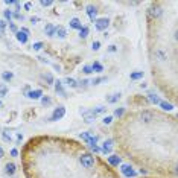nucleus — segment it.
<instances>
[{"label":"nucleus","instance_id":"f257e3e1","mask_svg":"<svg viewBox=\"0 0 178 178\" xmlns=\"http://www.w3.org/2000/svg\"><path fill=\"white\" fill-rule=\"evenodd\" d=\"M79 163H81V166H82L84 169H91V168L94 166V157H93L90 152H84V154H81V157H79Z\"/></svg>","mask_w":178,"mask_h":178},{"label":"nucleus","instance_id":"f03ea898","mask_svg":"<svg viewBox=\"0 0 178 178\" xmlns=\"http://www.w3.org/2000/svg\"><path fill=\"white\" fill-rule=\"evenodd\" d=\"M108 26H110V18H107V17L96 18V21H94V28H96V31H99V32L107 31Z\"/></svg>","mask_w":178,"mask_h":178},{"label":"nucleus","instance_id":"7ed1b4c3","mask_svg":"<svg viewBox=\"0 0 178 178\" xmlns=\"http://www.w3.org/2000/svg\"><path fill=\"white\" fill-rule=\"evenodd\" d=\"M64 116H66V108H64L62 105H59V107H56V108L53 110V113H52V116L49 117V120H50V122H56V120L62 119Z\"/></svg>","mask_w":178,"mask_h":178},{"label":"nucleus","instance_id":"20e7f679","mask_svg":"<svg viewBox=\"0 0 178 178\" xmlns=\"http://www.w3.org/2000/svg\"><path fill=\"white\" fill-rule=\"evenodd\" d=\"M120 172H122L123 177H128V178H134L137 175V172L134 171L130 165H122V166H120Z\"/></svg>","mask_w":178,"mask_h":178},{"label":"nucleus","instance_id":"39448f33","mask_svg":"<svg viewBox=\"0 0 178 178\" xmlns=\"http://www.w3.org/2000/svg\"><path fill=\"white\" fill-rule=\"evenodd\" d=\"M79 113H81V116H82V119H84L85 123H93L94 119H96V116L93 114L91 110H81Z\"/></svg>","mask_w":178,"mask_h":178},{"label":"nucleus","instance_id":"423d86ee","mask_svg":"<svg viewBox=\"0 0 178 178\" xmlns=\"http://www.w3.org/2000/svg\"><path fill=\"white\" fill-rule=\"evenodd\" d=\"M113 145H114V140L113 138H107L104 143H102V148H100V152H104L105 155L107 154H111V149H113Z\"/></svg>","mask_w":178,"mask_h":178},{"label":"nucleus","instance_id":"0eeeda50","mask_svg":"<svg viewBox=\"0 0 178 178\" xmlns=\"http://www.w3.org/2000/svg\"><path fill=\"white\" fill-rule=\"evenodd\" d=\"M140 120L143 122V123H151L152 120H154V113L152 111H142L140 113Z\"/></svg>","mask_w":178,"mask_h":178},{"label":"nucleus","instance_id":"6e6552de","mask_svg":"<svg viewBox=\"0 0 178 178\" xmlns=\"http://www.w3.org/2000/svg\"><path fill=\"white\" fill-rule=\"evenodd\" d=\"M28 99H34V100H37V99H41L43 97V91L40 89H37V90H29L26 94H25Z\"/></svg>","mask_w":178,"mask_h":178},{"label":"nucleus","instance_id":"1a4fd4ad","mask_svg":"<svg viewBox=\"0 0 178 178\" xmlns=\"http://www.w3.org/2000/svg\"><path fill=\"white\" fill-rule=\"evenodd\" d=\"M85 11H87V15H89L90 21H96V17H97V9H96V6L94 5H89L87 8H85Z\"/></svg>","mask_w":178,"mask_h":178},{"label":"nucleus","instance_id":"9d476101","mask_svg":"<svg viewBox=\"0 0 178 178\" xmlns=\"http://www.w3.org/2000/svg\"><path fill=\"white\" fill-rule=\"evenodd\" d=\"M53 87H55V93L56 94H59L61 97H67V94H66V90H64V87H62V81H55L53 82Z\"/></svg>","mask_w":178,"mask_h":178},{"label":"nucleus","instance_id":"9b49d317","mask_svg":"<svg viewBox=\"0 0 178 178\" xmlns=\"http://www.w3.org/2000/svg\"><path fill=\"white\" fill-rule=\"evenodd\" d=\"M15 171H17V166H15V163H12V161H8V163L5 165V175H8V177H12V175L15 174Z\"/></svg>","mask_w":178,"mask_h":178},{"label":"nucleus","instance_id":"f8f14e48","mask_svg":"<svg viewBox=\"0 0 178 178\" xmlns=\"http://www.w3.org/2000/svg\"><path fill=\"white\" fill-rule=\"evenodd\" d=\"M55 37H58V38L64 40V38L67 37V29H66L64 26H61V25L55 26Z\"/></svg>","mask_w":178,"mask_h":178},{"label":"nucleus","instance_id":"ddd939ff","mask_svg":"<svg viewBox=\"0 0 178 178\" xmlns=\"http://www.w3.org/2000/svg\"><path fill=\"white\" fill-rule=\"evenodd\" d=\"M107 160H108V163L111 165V166H119V165H122V158L119 157V155H114V154H111V155H108L107 157Z\"/></svg>","mask_w":178,"mask_h":178},{"label":"nucleus","instance_id":"4468645a","mask_svg":"<svg viewBox=\"0 0 178 178\" xmlns=\"http://www.w3.org/2000/svg\"><path fill=\"white\" fill-rule=\"evenodd\" d=\"M69 26H70V29H76V31H79V29L82 28V23H81V20H79L78 17H73V18H70Z\"/></svg>","mask_w":178,"mask_h":178},{"label":"nucleus","instance_id":"2eb2a0df","mask_svg":"<svg viewBox=\"0 0 178 178\" xmlns=\"http://www.w3.org/2000/svg\"><path fill=\"white\" fill-rule=\"evenodd\" d=\"M44 34L49 37V38H53V37H55V26H53L52 23H46Z\"/></svg>","mask_w":178,"mask_h":178},{"label":"nucleus","instance_id":"dca6fc26","mask_svg":"<svg viewBox=\"0 0 178 178\" xmlns=\"http://www.w3.org/2000/svg\"><path fill=\"white\" fill-rule=\"evenodd\" d=\"M41 78L46 81V84H47V85H53V82H55V78H53V75H52L50 72L43 73V75H41Z\"/></svg>","mask_w":178,"mask_h":178},{"label":"nucleus","instance_id":"f3484780","mask_svg":"<svg viewBox=\"0 0 178 178\" xmlns=\"http://www.w3.org/2000/svg\"><path fill=\"white\" fill-rule=\"evenodd\" d=\"M15 38H17V41H18V43H21V44H26V43H28V40H29V37H28L26 34L20 32V31L15 34Z\"/></svg>","mask_w":178,"mask_h":178},{"label":"nucleus","instance_id":"a211bd4d","mask_svg":"<svg viewBox=\"0 0 178 178\" xmlns=\"http://www.w3.org/2000/svg\"><path fill=\"white\" fill-rule=\"evenodd\" d=\"M64 82H66V85H67V87H70V89H78V81H76L75 78L67 76V78L64 79Z\"/></svg>","mask_w":178,"mask_h":178},{"label":"nucleus","instance_id":"6ab92c4d","mask_svg":"<svg viewBox=\"0 0 178 178\" xmlns=\"http://www.w3.org/2000/svg\"><path fill=\"white\" fill-rule=\"evenodd\" d=\"M120 96H122L120 93H113V94L107 96V102H108V104H116V102H119Z\"/></svg>","mask_w":178,"mask_h":178},{"label":"nucleus","instance_id":"aec40b11","mask_svg":"<svg viewBox=\"0 0 178 178\" xmlns=\"http://www.w3.org/2000/svg\"><path fill=\"white\" fill-rule=\"evenodd\" d=\"M154 55H155V59H158V61H166V59H168V55H166L161 49H157Z\"/></svg>","mask_w":178,"mask_h":178},{"label":"nucleus","instance_id":"412c9836","mask_svg":"<svg viewBox=\"0 0 178 178\" xmlns=\"http://www.w3.org/2000/svg\"><path fill=\"white\" fill-rule=\"evenodd\" d=\"M161 14H163V11H161V9H160L158 6H157V8H152V9L149 11V15H151L152 18H158V17H160Z\"/></svg>","mask_w":178,"mask_h":178},{"label":"nucleus","instance_id":"4be33fe9","mask_svg":"<svg viewBox=\"0 0 178 178\" xmlns=\"http://www.w3.org/2000/svg\"><path fill=\"white\" fill-rule=\"evenodd\" d=\"M148 100L151 104H154V105H158L160 104V97L157 94H154V93H148Z\"/></svg>","mask_w":178,"mask_h":178},{"label":"nucleus","instance_id":"5701e85b","mask_svg":"<svg viewBox=\"0 0 178 178\" xmlns=\"http://www.w3.org/2000/svg\"><path fill=\"white\" fill-rule=\"evenodd\" d=\"M165 111H172L174 110V105L171 104V102H166V100H160V104H158Z\"/></svg>","mask_w":178,"mask_h":178},{"label":"nucleus","instance_id":"b1692460","mask_svg":"<svg viewBox=\"0 0 178 178\" xmlns=\"http://www.w3.org/2000/svg\"><path fill=\"white\" fill-rule=\"evenodd\" d=\"M91 69H93V72H96V73H102V72H104V66H102L100 62H97V61H94V62L91 64Z\"/></svg>","mask_w":178,"mask_h":178},{"label":"nucleus","instance_id":"393cba45","mask_svg":"<svg viewBox=\"0 0 178 178\" xmlns=\"http://www.w3.org/2000/svg\"><path fill=\"white\" fill-rule=\"evenodd\" d=\"M12 78H14V73H12V72H2V79H3V82H9Z\"/></svg>","mask_w":178,"mask_h":178},{"label":"nucleus","instance_id":"a878e982","mask_svg":"<svg viewBox=\"0 0 178 178\" xmlns=\"http://www.w3.org/2000/svg\"><path fill=\"white\" fill-rule=\"evenodd\" d=\"M143 72H133L131 75H130V78H131V81H138V79H143Z\"/></svg>","mask_w":178,"mask_h":178},{"label":"nucleus","instance_id":"bb28decb","mask_svg":"<svg viewBox=\"0 0 178 178\" xmlns=\"http://www.w3.org/2000/svg\"><path fill=\"white\" fill-rule=\"evenodd\" d=\"M91 111H93V114H94V116H97V114H104V113H107V108H105V107H102V105H99V107L93 108Z\"/></svg>","mask_w":178,"mask_h":178},{"label":"nucleus","instance_id":"cd10ccee","mask_svg":"<svg viewBox=\"0 0 178 178\" xmlns=\"http://www.w3.org/2000/svg\"><path fill=\"white\" fill-rule=\"evenodd\" d=\"M12 14H14V11H11V9H6V11H3L5 21H9V23H11V20H12Z\"/></svg>","mask_w":178,"mask_h":178},{"label":"nucleus","instance_id":"c85d7f7f","mask_svg":"<svg viewBox=\"0 0 178 178\" xmlns=\"http://www.w3.org/2000/svg\"><path fill=\"white\" fill-rule=\"evenodd\" d=\"M89 28H87V26H82V28H81V29H79V37H81V38H87V37H89Z\"/></svg>","mask_w":178,"mask_h":178},{"label":"nucleus","instance_id":"c756f323","mask_svg":"<svg viewBox=\"0 0 178 178\" xmlns=\"http://www.w3.org/2000/svg\"><path fill=\"white\" fill-rule=\"evenodd\" d=\"M97 140H99V137H97V135H90V138H89V142H87V145H89L90 148H91V146H94V145L97 143Z\"/></svg>","mask_w":178,"mask_h":178},{"label":"nucleus","instance_id":"7c9ffc66","mask_svg":"<svg viewBox=\"0 0 178 178\" xmlns=\"http://www.w3.org/2000/svg\"><path fill=\"white\" fill-rule=\"evenodd\" d=\"M41 105H43V107L52 105V99H50L49 96H43V97H41Z\"/></svg>","mask_w":178,"mask_h":178},{"label":"nucleus","instance_id":"2f4dec72","mask_svg":"<svg viewBox=\"0 0 178 178\" xmlns=\"http://www.w3.org/2000/svg\"><path fill=\"white\" fill-rule=\"evenodd\" d=\"M105 81H107V78H105V76H99V78H94V79L91 81V84L99 85V84H102V82H105Z\"/></svg>","mask_w":178,"mask_h":178},{"label":"nucleus","instance_id":"473e14b6","mask_svg":"<svg viewBox=\"0 0 178 178\" xmlns=\"http://www.w3.org/2000/svg\"><path fill=\"white\" fill-rule=\"evenodd\" d=\"M82 73H84V75H90V73H93V69H91V66H89V64L82 66Z\"/></svg>","mask_w":178,"mask_h":178},{"label":"nucleus","instance_id":"72a5a7b5","mask_svg":"<svg viewBox=\"0 0 178 178\" xmlns=\"http://www.w3.org/2000/svg\"><path fill=\"white\" fill-rule=\"evenodd\" d=\"M123 113H125V108H116V110H114V116H116V117H122Z\"/></svg>","mask_w":178,"mask_h":178},{"label":"nucleus","instance_id":"f704fd0d","mask_svg":"<svg viewBox=\"0 0 178 178\" xmlns=\"http://www.w3.org/2000/svg\"><path fill=\"white\" fill-rule=\"evenodd\" d=\"M6 25H8V23H6L5 20H2V18H0V35H3V34H5V29H6Z\"/></svg>","mask_w":178,"mask_h":178},{"label":"nucleus","instance_id":"c9c22d12","mask_svg":"<svg viewBox=\"0 0 178 178\" xmlns=\"http://www.w3.org/2000/svg\"><path fill=\"white\" fill-rule=\"evenodd\" d=\"M43 47H44V44H43L41 41H37V43L32 44V49H34V50H41Z\"/></svg>","mask_w":178,"mask_h":178},{"label":"nucleus","instance_id":"e433bc0d","mask_svg":"<svg viewBox=\"0 0 178 178\" xmlns=\"http://www.w3.org/2000/svg\"><path fill=\"white\" fill-rule=\"evenodd\" d=\"M40 5H41L43 8H49V6H52V5H53V2H52V0H41V2H40Z\"/></svg>","mask_w":178,"mask_h":178},{"label":"nucleus","instance_id":"4c0bfd02","mask_svg":"<svg viewBox=\"0 0 178 178\" xmlns=\"http://www.w3.org/2000/svg\"><path fill=\"white\" fill-rule=\"evenodd\" d=\"M2 137H3V140H5V142H8V143H9V142H12V137L6 133V131H3V133H2Z\"/></svg>","mask_w":178,"mask_h":178},{"label":"nucleus","instance_id":"58836bf2","mask_svg":"<svg viewBox=\"0 0 178 178\" xmlns=\"http://www.w3.org/2000/svg\"><path fill=\"white\" fill-rule=\"evenodd\" d=\"M90 135H91L90 133H81V134H79V138H82V140L87 143V142H89V138H90Z\"/></svg>","mask_w":178,"mask_h":178},{"label":"nucleus","instance_id":"ea45409f","mask_svg":"<svg viewBox=\"0 0 178 178\" xmlns=\"http://www.w3.org/2000/svg\"><path fill=\"white\" fill-rule=\"evenodd\" d=\"M102 122H104V125H110V123L113 122V116H105V117L102 119Z\"/></svg>","mask_w":178,"mask_h":178},{"label":"nucleus","instance_id":"a19ab883","mask_svg":"<svg viewBox=\"0 0 178 178\" xmlns=\"http://www.w3.org/2000/svg\"><path fill=\"white\" fill-rule=\"evenodd\" d=\"M12 18H15V20H21V21H23V20H25V15H21L20 12H14V14H12Z\"/></svg>","mask_w":178,"mask_h":178},{"label":"nucleus","instance_id":"79ce46f5","mask_svg":"<svg viewBox=\"0 0 178 178\" xmlns=\"http://www.w3.org/2000/svg\"><path fill=\"white\" fill-rule=\"evenodd\" d=\"M91 49H93V50H99V49H100V41H97V40H96V41H93Z\"/></svg>","mask_w":178,"mask_h":178},{"label":"nucleus","instance_id":"37998d69","mask_svg":"<svg viewBox=\"0 0 178 178\" xmlns=\"http://www.w3.org/2000/svg\"><path fill=\"white\" fill-rule=\"evenodd\" d=\"M89 84H90V81H89V79H81V81L78 82V85H81V87H87Z\"/></svg>","mask_w":178,"mask_h":178},{"label":"nucleus","instance_id":"c03bdc74","mask_svg":"<svg viewBox=\"0 0 178 178\" xmlns=\"http://www.w3.org/2000/svg\"><path fill=\"white\" fill-rule=\"evenodd\" d=\"M40 21H41L40 17H37V15H35V17H31V23H32V25H37V23H40Z\"/></svg>","mask_w":178,"mask_h":178},{"label":"nucleus","instance_id":"a18cd8bd","mask_svg":"<svg viewBox=\"0 0 178 178\" xmlns=\"http://www.w3.org/2000/svg\"><path fill=\"white\" fill-rule=\"evenodd\" d=\"M9 29H11V31H12L14 34H17V32H18V28H17V26H15V25H14L12 21L9 23Z\"/></svg>","mask_w":178,"mask_h":178},{"label":"nucleus","instance_id":"49530a36","mask_svg":"<svg viewBox=\"0 0 178 178\" xmlns=\"http://www.w3.org/2000/svg\"><path fill=\"white\" fill-rule=\"evenodd\" d=\"M91 152H94V154H99V152H100V148H99L97 145H94V146H91Z\"/></svg>","mask_w":178,"mask_h":178},{"label":"nucleus","instance_id":"de8ad7c7","mask_svg":"<svg viewBox=\"0 0 178 178\" xmlns=\"http://www.w3.org/2000/svg\"><path fill=\"white\" fill-rule=\"evenodd\" d=\"M107 50H108L110 53H114V52L117 50V47H116L114 44H111V46H108V49H107Z\"/></svg>","mask_w":178,"mask_h":178},{"label":"nucleus","instance_id":"09e8293b","mask_svg":"<svg viewBox=\"0 0 178 178\" xmlns=\"http://www.w3.org/2000/svg\"><path fill=\"white\" fill-rule=\"evenodd\" d=\"M14 6H15V11H14V12H18V11H20V8H21L20 2H14Z\"/></svg>","mask_w":178,"mask_h":178},{"label":"nucleus","instance_id":"8fccbe9b","mask_svg":"<svg viewBox=\"0 0 178 178\" xmlns=\"http://www.w3.org/2000/svg\"><path fill=\"white\" fill-rule=\"evenodd\" d=\"M31 8H32V3H31V2H26V3H25V9H26V11H29Z\"/></svg>","mask_w":178,"mask_h":178},{"label":"nucleus","instance_id":"3c124183","mask_svg":"<svg viewBox=\"0 0 178 178\" xmlns=\"http://www.w3.org/2000/svg\"><path fill=\"white\" fill-rule=\"evenodd\" d=\"M20 32H23V34H26V35H28V37H29V34H31V32H29V29H28V28H21V29H20Z\"/></svg>","mask_w":178,"mask_h":178},{"label":"nucleus","instance_id":"603ef678","mask_svg":"<svg viewBox=\"0 0 178 178\" xmlns=\"http://www.w3.org/2000/svg\"><path fill=\"white\" fill-rule=\"evenodd\" d=\"M6 93H8V89H0V97H5Z\"/></svg>","mask_w":178,"mask_h":178},{"label":"nucleus","instance_id":"864d4df0","mask_svg":"<svg viewBox=\"0 0 178 178\" xmlns=\"http://www.w3.org/2000/svg\"><path fill=\"white\" fill-rule=\"evenodd\" d=\"M11 155H12V157H17V155H18V151H17L15 148H14V149H11Z\"/></svg>","mask_w":178,"mask_h":178},{"label":"nucleus","instance_id":"5fc2aeb1","mask_svg":"<svg viewBox=\"0 0 178 178\" xmlns=\"http://www.w3.org/2000/svg\"><path fill=\"white\" fill-rule=\"evenodd\" d=\"M38 59H40L41 62H44V64H49V61H47V58H44V56H38Z\"/></svg>","mask_w":178,"mask_h":178},{"label":"nucleus","instance_id":"6e6d98bb","mask_svg":"<svg viewBox=\"0 0 178 178\" xmlns=\"http://www.w3.org/2000/svg\"><path fill=\"white\" fill-rule=\"evenodd\" d=\"M21 140H23V134L17 133V142H21Z\"/></svg>","mask_w":178,"mask_h":178},{"label":"nucleus","instance_id":"4d7b16f0","mask_svg":"<svg viewBox=\"0 0 178 178\" xmlns=\"http://www.w3.org/2000/svg\"><path fill=\"white\" fill-rule=\"evenodd\" d=\"M5 5L11 6V5H14V0H5Z\"/></svg>","mask_w":178,"mask_h":178},{"label":"nucleus","instance_id":"13d9d810","mask_svg":"<svg viewBox=\"0 0 178 178\" xmlns=\"http://www.w3.org/2000/svg\"><path fill=\"white\" fill-rule=\"evenodd\" d=\"M52 67H53V69H55L56 72H59V70H61V67H59L58 64H52Z\"/></svg>","mask_w":178,"mask_h":178},{"label":"nucleus","instance_id":"bf43d9fd","mask_svg":"<svg viewBox=\"0 0 178 178\" xmlns=\"http://www.w3.org/2000/svg\"><path fill=\"white\" fill-rule=\"evenodd\" d=\"M3 155H5V151H3V148L0 146V158H3Z\"/></svg>","mask_w":178,"mask_h":178},{"label":"nucleus","instance_id":"052dcab7","mask_svg":"<svg viewBox=\"0 0 178 178\" xmlns=\"http://www.w3.org/2000/svg\"><path fill=\"white\" fill-rule=\"evenodd\" d=\"M146 87H148V85H146V82H142V84H140V89H146Z\"/></svg>","mask_w":178,"mask_h":178},{"label":"nucleus","instance_id":"680f3d73","mask_svg":"<svg viewBox=\"0 0 178 178\" xmlns=\"http://www.w3.org/2000/svg\"><path fill=\"white\" fill-rule=\"evenodd\" d=\"M104 37H105V38H108V37H110V34H108V31H104Z\"/></svg>","mask_w":178,"mask_h":178},{"label":"nucleus","instance_id":"e2e57ef3","mask_svg":"<svg viewBox=\"0 0 178 178\" xmlns=\"http://www.w3.org/2000/svg\"><path fill=\"white\" fill-rule=\"evenodd\" d=\"M0 105H2V102H0Z\"/></svg>","mask_w":178,"mask_h":178}]
</instances>
